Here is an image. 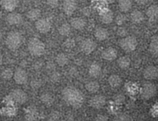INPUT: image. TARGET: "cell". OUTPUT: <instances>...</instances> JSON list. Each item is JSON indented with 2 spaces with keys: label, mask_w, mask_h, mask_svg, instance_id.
Returning <instances> with one entry per match:
<instances>
[{
  "label": "cell",
  "mask_w": 158,
  "mask_h": 121,
  "mask_svg": "<svg viewBox=\"0 0 158 121\" xmlns=\"http://www.w3.org/2000/svg\"><path fill=\"white\" fill-rule=\"evenodd\" d=\"M94 36L99 41H103L109 36V32L106 29L103 27H97L94 31Z\"/></svg>",
  "instance_id": "obj_18"
},
{
  "label": "cell",
  "mask_w": 158,
  "mask_h": 121,
  "mask_svg": "<svg viewBox=\"0 0 158 121\" xmlns=\"http://www.w3.org/2000/svg\"><path fill=\"white\" fill-rule=\"evenodd\" d=\"M6 22L11 26L19 25L23 22V15L18 12H10L6 16Z\"/></svg>",
  "instance_id": "obj_12"
},
{
  "label": "cell",
  "mask_w": 158,
  "mask_h": 121,
  "mask_svg": "<svg viewBox=\"0 0 158 121\" xmlns=\"http://www.w3.org/2000/svg\"><path fill=\"white\" fill-rule=\"evenodd\" d=\"M89 106L94 109H102L106 103V99L103 95H95L89 100Z\"/></svg>",
  "instance_id": "obj_9"
},
{
  "label": "cell",
  "mask_w": 158,
  "mask_h": 121,
  "mask_svg": "<svg viewBox=\"0 0 158 121\" xmlns=\"http://www.w3.org/2000/svg\"><path fill=\"white\" fill-rule=\"evenodd\" d=\"M49 80L52 83H56L60 80V74L56 70L53 72H51L49 74Z\"/></svg>",
  "instance_id": "obj_37"
},
{
  "label": "cell",
  "mask_w": 158,
  "mask_h": 121,
  "mask_svg": "<svg viewBox=\"0 0 158 121\" xmlns=\"http://www.w3.org/2000/svg\"><path fill=\"white\" fill-rule=\"evenodd\" d=\"M28 49L31 55L34 56H40L44 54L46 46L40 40L37 38H32L28 43Z\"/></svg>",
  "instance_id": "obj_3"
},
{
  "label": "cell",
  "mask_w": 158,
  "mask_h": 121,
  "mask_svg": "<svg viewBox=\"0 0 158 121\" xmlns=\"http://www.w3.org/2000/svg\"><path fill=\"white\" fill-rule=\"evenodd\" d=\"M134 1L138 5H145L148 3V0H134Z\"/></svg>",
  "instance_id": "obj_47"
},
{
  "label": "cell",
  "mask_w": 158,
  "mask_h": 121,
  "mask_svg": "<svg viewBox=\"0 0 158 121\" xmlns=\"http://www.w3.org/2000/svg\"><path fill=\"white\" fill-rule=\"evenodd\" d=\"M103 1H105L106 2L110 3H110H114V2H115V0H103Z\"/></svg>",
  "instance_id": "obj_49"
},
{
  "label": "cell",
  "mask_w": 158,
  "mask_h": 121,
  "mask_svg": "<svg viewBox=\"0 0 158 121\" xmlns=\"http://www.w3.org/2000/svg\"><path fill=\"white\" fill-rule=\"evenodd\" d=\"M143 76L147 80H154L158 78V67L156 66H149L143 70Z\"/></svg>",
  "instance_id": "obj_11"
},
{
  "label": "cell",
  "mask_w": 158,
  "mask_h": 121,
  "mask_svg": "<svg viewBox=\"0 0 158 121\" xmlns=\"http://www.w3.org/2000/svg\"><path fill=\"white\" fill-rule=\"evenodd\" d=\"M23 43V35L18 31H11L6 39V44L10 50H16Z\"/></svg>",
  "instance_id": "obj_2"
},
{
  "label": "cell",
  "mask_w": 158,
  "mask_h": 121,
  "mask_svg": "<svg viewBox=\"0 0 158 121\" xmlns=\"http://www.w3.org/2000/svg\"><path fill=\"white\" fill-rule=\"evenodd\" d=\"M2 39V32H0V42H1Z\"/></svg>",
  "instance_id": "obj_50"
},
{
  "label": "cell",
  "mask_w": 158,
  "mask_h": 121,
  "mask_svg": "<svg viewBox=\"0 0 158 121\" xmlns=\"http://www.w3.org/2000/svg\"><path fill=\"white\" fill-rule=\"evenodd\" d=\"M62 96L67 104L75 108L80 107L84 100L83 93L73 86H67L64 88L62 91Z\"/></svg>",
  "instance_id": "obj_1"
},
{
  "label": "cell",
  "mask_w": 158,
  "mask_h": 121,
  "mask_svg": "<svg viewBox=\"0 0 158 121\" xmlns=\"http://www.w3.org/2000/svg\"><path fill=\"white\" fill-rule=\"evenodd\" d=\"M118 6L122 12H127L132 8V2L131 0H119Z\"/></svg>",
  "instance_id": "obj_28"
},
{
  "label": "cell",
  "mask_w": 158,
  "mask_h": 121,
  "mask_svg": "<svg viewBox=\"0 0 158 121\" xmlns=\"http://www.w3.org/2000/svg\"><path fill=\"white\" fill-rule=\"evenodd\" d=\"M58 32L62 36H67L71 32V26L69 23H63L59 27Z\"/></svg>",
  "instance_id": "obj_30"
},
{
  "label": "cell",
  "mask_w": 158,
  "mask_h": 121,
  "mask_svg": "<svg viewBox=\"0 0 158 121\" xmlns=\"http://www.w3.org/2000/svg\"><path fill=\"white\" fill-rule=\"evenodd\" d=\"M108 83L112 88H118L122 84V79L117 74H113L108 78Z\"/></svg>",
  "instance_id": "obj_21"
},
{
  "label": "cell",
  "mask_w": 158,
  "mask_h": 121,
  "mask_svg": "<svg viewBox=\"0 0 158 121\" xmlns=\"http://www.w3.org/2000/svg\"><path fill=\"white\" fill-rule=\"evenodd\" d=\"M19 0H0L1 6L5 10L12 12L18 6Z\"/></svg>",
  "instance_id": "obj_16"
},
{
  "label": "cell",
  "mask_w": 158,
  "mask_h": 121,
  "mask_svg": "<svg viewBox=\"0 0 158 121\" xmlns=\"http://www.w3.org/2000/svg\"><path fill=\"white\" fill-rule=\"evenodd\" d=\"M12 78L14 79V81L17 84H26L28 81V74L26 73V71L24 69V68L19 67L14 72L13 77Z\"/></svg>",
  "instance_id": "obj_7"
},
{
  "label": "cell",
  "mask_w": 158,
  "mask_h": 121,
  "mask_svg": "<svg viewBox=\"0 0 158 121\" xmlns=\"http://www.w3.org/2000/svg\"><path fill=\"white\" fill-rule=\"evenodd\" d=\"M114 101L115 102V103H117L118 105L123 104L125 102V96L121 94H117V95H115L114 97Z\"/></svg>",
  "instance_id": "obj_35"
},
{
  "label": "cell",
  "mask_w": 158,
  "mask_h": 121,
  "mask_svg": "<svg viewBox=\"0 0 158 121\" xmlns=\"http://www.w3.org/2000/svg\"><path fill=\"white\" fill-rule=\"evenodd\" d=\"M86 24V20L81 17H75V18L71 19L70 20V26L73 29L77 30H82L85 28Z\"/></svg>",
  "instance_id": "obj_15"
},
{
  "label": "cell",
  "mask_w": 158,
  "mask_h": 121,
  "mask_svg": "<svg viewBox=\"0 0 158 121\" xmlns=\"http://www.w3.org/2000/svg\"><path fill=\"white\" fill-rule=\"evenodd\" d=\"M147 16L149 19L150 21L155 22L158 20V6L157 5H152L149 6L147 9Z\"/></svg>",
  "instance_id": "obj_17"
},
{
  "label": "cell",
  "mask_w": 158,
  "mask_h": 121,
  "mask_svg": "<svg viewBox=\"0 0 158 121\" xmlns=\"http://www.w3.org/2000/svg\"><path fill=\"white\" fill-rule=\"evenodd\" d=\"M131 64V60L127 56H121L117 60V65L122 69H127L130 67Z\"/></svg>",
  "instance_id": "obj_25"
},
{
  "label": "cell",
  "mask_w": 158,
  "mask_h": 121,
  "mask_svg": "<svg viewBox=\"0 0 158 121\" xmlns=\"http://www.w3.org/2000/svg\"><path fill=\"white\" fill-rule=\"evenodd\" d=\"M100 20L104 24H110L114 20V13L111 10H106L103 11L100 15Z\"/></svg>",
  "instance_id": "obj_20"
},
{
  "label": "cell",
  "mask_w": 158,
  "mask_h": 121,
  "mask_svg": "<svg viewBox=\"0 0 158 121\" xmlns=\"http://www.w3.org/2000/svg\"><path fill=\"white\" fill-rule=\"evenodd\" d=\"M12 99L18 104H24L28 100V95L21 89H15L11 92Z\"/></svg>",
  "instance_id": "obj_6"
},
{
  "label": "cell",
  "mask_w": 158,
  "mask_h": 121,
  "mask_svg": "<svg viewBox=\"0 0 158 121\" xmlns=\"http://www.w3.org/2000/svg\"><path fill=\"white\" fill-rule=\"evenodd\" d=\"M97 48V43L91 39H86L83 40L80 44V49L86 55L92 53Z\"/></svg>",
  "instance_id": "obj_10"
},
{
  "label": "cell",
  "mask_w": 158,
  "mask_h": 121,
  "mask_svg": "<svg viewBox=\"0 0 158 121\" xmlns=\"http://www.w3.org/2000/svg\"><path fill=\"white\" fill-rule=\"evenodd\" d=\"M117 50L113 47H108L102 52L101 56L106 61H113L117 57Z\"/></svg>",
  "instance_id": "obj_14"
},
{
  "label": "cell",
  "mask_w": 158,
  "mask_h": 121,
  "mask_svg": "<svg viewBox=\"0 0 158 121\" xmlns=\"http://www.w3.org/2000/svg\"><path fill=\"white\" fill-rule=\"evenodd\" d=\"M56 63L60 66H65L69 63V57L65 53H59L56 57Z\"/></svg>",
  "instance_id": "obj_29"
},
{
  "label": "cell",
  "mask_w": 158,
  "mask_h": 121,
  "mask_svg": "<svg viewBox=\"0 0 158 121\" xmlns=\"http://www.w3.org/2000/svg\"><path fill=\"white\" fill-rule=\"evenodd\" d=\"M29 2H35V1H36V0H29Z\"/></svg>",
  "instance_id": "obj_51"
},
{
  "label": "cell",
  "mask_w": 158,
  "mask_h": 121,
  "mask_svg": "<svg viewBox=\"0 0 158 121\" xmlns=\"http://www.w3.org/2000/svg\"><path fill=\"white\" fill-rule=\"evenodd\" d=\"M43 66V62L41 60H37L35 63H33V68L35 70H40L42 69V67Z\"/></svg>",
  "instance_id": "obj_42"
},
{
  "label": "cell",
  "mask_w": 158,
  "mask_h": 121,
  "mask_svg": "<svg viewBox=\"0 0 158 121\" xmlns=\"http://www.w3.org/2000/svg\"><path fill=\"white\" fill-rule=\"evenodd\" d=\"M77 73H78V72H77L76 68H70V69H69V75H70L71 77H75Z\"/></svg>",
  "instance_id": "obj_46"
},
{
  "label": "cell",
  "mask_w": 158,
  "mask_h": 121,
  "mask_svg": "<svg viewBox=\"0 0 158 121\" xmlns=\"http://www.w3.org/2000/svg\"><path fill=\"white\" fill-rule=\"evenodd\" d=\"M46 69H47L48 71H49L50 73L53 72V71H55V69H56L55 63H54L53 62H49V63H46Z\"/></svg>",
  "instance_id": "obj_43"
},
{
  "label": "cell",
  "mask_w": 158,
  "mask_h": 121,
  "mask_svg": "<svg viewBox=\"0 0 158 121\" xmlns=\"http://www.w3.org/2000/svg\"><path fill=\"white\" fill-rule=\"evenodd\" d=\"M137 44L138 43H137V38L133 35H127L124 38H122L119 41V45L122 48V49L128 52L135 50Z\"/></svg>",
  "instance_id": "obj_4"
},
{
  "label": "cell",
  "mask_w": 158,
  "mask_h": 121,
  "mask_svg": "<svg viewBox=\"0 0 158 121\" xmlns=\"http://www.w3.org/2000/svg\"><path fill=\"white\" fill-rule=\"evenodd\" d=\"M100 84L96 80H92V81H89L86 83L85 85V88L86 90L90 94H95V93L98 92L100 90Z\"/></svg>",
  "instance_id": "obj_24"
},
{
  "label": "cell",
  "mask_w": 158,
  "mask_h": 121,
  "mask_svg": "<svg viewBox=\"0 0 158 121\" xmlns=\"http://www.w3.org/2000/svg\"><path fill=\"white\" fill-rule=\"evenodd\" d=\"M82 13L85 16H89L91 14V9L89 7H85L82 9Z\"/></svg>",
  "instance_id": "obj_45"
},
{
  "label": "cell",
  "mask_w": 158,
  "mask_h": 121,
  "mask_svg": "<svg viewBox=\"0 0 158 121\" xmlns=\"http://www.w3.org/2000/svg\"><path fill=\"white\" fill-rule=\"evenodd\" d=\"M75 40H74L73 39L69 38L64 42L63 46H64L66 49H72V48H73L74 46H75Z\"/></svg>",
  "instance_id": "obj_38"
},
{
  "label": "cell",
  "mask_w": 158,
  "mask_h": 121,
  "mask_svg": "<svg viewBox=\"0 0 158 121\" xmlns=\"http://www.w3.org/2000/svg\"><path fill=\"white\" fill-rule=\"evenodd\" d=\"M77 2L75 0H64L63 2V9L67 15H73L77 9Z\"/></svg>",
  "instance_id": "obj_13"
},
{
  "label": "cell",
  "mask_w": 158,
  "mask_h": 121,
  "mask_svg": "<svg viewBox=\"0 0 158 121\" xmlns=\"http://www.w3.org/2000/svg\"><path fill=\"white\" fill-rule=\"evenodd\" d=\"M40 100L43 104L46 105V106H50L54 102V97L50 93H43L41 96H40Z\"/></svg>",
  "instance_id": "obj_27"
},
{
  "label": "cell",
  "mask_w": 158,
  "mask_h": 121,
  "mask_svg": "<svg viewBox=\"0 0 158 121\" xmlns=\"http://www.w3.org/2000/svg\"><path fill=\"white\" fill-rule=\"evenodd\" d=\"M95 121H108V117L104 114H98L96 116Z\"/></svg>",
  "instance_id": "obj_44"
},
{
  "label": "cell",
  "mask_w": 158,
  "mask_h": 121,
  "mask_svg": "<svg viewBox=\"0 0 158 121\" xmlns=\"http://www.w3.org/2000/svg\"><path fill=\"white\" fill-rule=\"evenodd\" d=\"M114 121H132L131 117L127 114L121 113V114H117L114 118Z\"/></svg>",
  "instance_id": "obj_32"
},
{
  "label": "cell",
  "mask_w": 158,
  "mask_h": 121,
  "mask_svg": "<svg viewBox=\"0 0 158 121\" xmlns=\"http://www.w3.org/2000/svg\"><path fill=\"white\" fill-rule=\"evenodd\" d=\"M157 94V86L152 83H145L142 86L141 91H140V96L143 100H150L153 98Z\"/></svg>",
  "instance_id": "obj_5"
},
{
  "label": "cell",
  "mask_w": 158,
  "mask_h": 121,
  "mask_svg": "<svg viewBox=\"0 0 158 121\" xmlns=\"http://www.w3.org/2000/svg\"><path fill=\"white\" fill-rule=\"evenodd\" d=\"M35 29H37L38 32H40V33H47L48 32H49L51 29V24L50 20L48 19L43 18V19H39L35 23Z\"/></svg>",
  "instance_id": "obj_8"
},
{
  "label": "cell",
  "mask_w": 158,
  "mask_h": 121,
  "mask_svg": "<svg viewBox=\"0 0 158 121\" xmlns=\"http://www.w3.org/2000/svg\"><path fill=\"white\" fill-rule=\"evenodd\" d=\"M127 30L126 28L123 27V26H120L117 30V34L121 38H124V37L127 36Z\"/></svg>",
  "instance_id": "obj_39"
},
{
  "label": "cell",
  "mask_w": 158,
  "mask_h": 121,
  "mask_svg": "<svg viewBox=\"0 0 158 121\" xmlns=\"http://www.w3.org/2000/svg\"><path fill=\"white\" fill-rule=\"evenodd\" d=\"M26 118L28 121H36L38 118V114L35 110H31L29 112H27L26 115Z\"/></svg>",
  "instance_id": "obj_33"
},
{
  "label": "cell",
  "mask_w": 158,
  "mask_h": 121,
  "mask_svg": "<svg viewBox=\"0 0 158 121\" xmlns=\"http://www.w3.org/2000/svg\"><path fill=\"white\" fill-rule=\"evenodd\" d=\"M41 16V10L39 9H32L26 12V17L32 21L38 20Z\"/></svg>",
  "instance_id": "obj_26"
},
{
  "label": "cell",
  "mask_w": 158,
  "mask_h": 121,
  "mask_svg": "<svg viewBox=\"0 0 158 121\" xmlns=\"http://www.w3.org/2000/svg\"><path fill=\"white\" fill-rule=\"evenodd\" d=\"M46 3H47V5L49 7L52 8V9H55V8L59 6L60 2H59V0H47Z\"/></svg>",
  "instance_id": "obj_41"
},
{
  "label": "cell",
  "mask_w": 158,
  "mask_h": 121,
  "mask_svg": "<svg viewBox=\"0 0 158 121\" xmlns=\"http://www.w3.org/2000/svg\"><path fill=\"white\" fill-rule=\"evenodd\" d=\"M149 51L151 55L158 56V35L151 37L149 44Z\"/></svg>",
  "instance_id": "obj_19"
},
{
  "label": "cell",
  "mask_w": 158,
  "mask_h": 121,
  "mask_svg": "<svg viewBox=\"0 0 158 121\" xmlns=\"http://www.w3.org/2000/svg\"><path fill=\"white\" fill-rule=\"evenodd\" d=\"M30 86L32 89L36 90L39 89V88L42 86V83L40 80H38V79H34V80H32V81H31Z\"/></svg>",
  "instance_id": "obj_40"
},
{
  "label": "cell",
  "mask_w": 158,
  "mask_h": 121,
  "mask_svg": "<svg viewBox=\"0 0 158 121\" xmlns=\"http://www.w3.org/2000/svg\"><path fill=\"white\" fill-rule=\"evenodd\" d=\"M126 20H127V17L124 14H119V15H117V16L116 17V19H115L116 24L121 26L122 25L124 24Z\"/></svg>",
  "instance_id": "obj_34"
},
{
  "label": "cell",
  "mask_w": 158,
  "mask_h": 121,
  "mask_svg": "<svg viewBox=\"0 0 158 121\" xmlns=\"http://www.w3.org/2000/svg\"><path fill=\"white\" fill-rule=\"evenodd\" d=\"M2 63H3V56L2 54V52H0V66L2 64Z\"/></svg>",
  "instance_id": "obj_48"
},
{
  "label": "cell",
  "mask_w": 158,
  "mask_h": 121,
  "mask_svg": "<svg viewBox=\"0 0 158 121\" xmlns=\"http://www.w3.org/2000/svg\"><path fill=\"white\" fill-rule=\"evenodd\" d=\"M131 19L135 24H139L144 20V15L140 11L134 10L131 13Z\"/></svg>",
  "instance_id": "obj_23"
},
{
  "label": "cell",
  "mask_w": 158,
  "mask_h": 121,
  "mask_svg": "<svg viewBox=\"0 0 158 121\" xmlns=\"http://www.w3.org/2000/svg\"><path fill=\"white\" fill-rule=\"evenodd\" d=\"M102 73L101 66L98 63H93L90 65L89 68V74L91 77L94 78H97L100 76Z\"/></svg>",
  "instance_id": "obj_22"
},
{
  "label": "cell",
  "mask_w": 158,
  "mask_h": 121,
  "mask_svg": "<svg viewBox=\"0 0 158 121\" xmlns=\"http://www.w3.org/2000/svg\"><path fill=\"white\" fill-rule=\"evenodd\" d=\"M14 72L12 71V69L10 68H6V69H3L1 73V77L4 80H9L13 77Z\"/></svg>",
  "instance_id": "obj_31"
},
{
  "label": "cell",
  "mask_w": 158,
  "mask_h": 121,
  "mask_svg": "<svg viewBox=\"0 0 158 121\" xmlns=\"http://www.w3.org/2000/svg\"><path fill=\"white\" fill-rule=\"evenodd\" d=\"M60 117H61L60 113L59 111H54L49 114V120L50 121H57L60 120Z\"/></svg>",
  "instance_id": "obj_36"
}]
</instances>
